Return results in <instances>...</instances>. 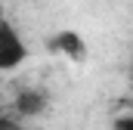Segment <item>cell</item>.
I'll return each mask as SVG.
<instances>
[{
    "instance_id": "cell-1",
    "label": "cell",
    "mask_w": 133,
    "mask_h": 130,
    "mask_svg": "<svg viewBox=\"0 0 133 130\" xmlns=\"http://www.w3.org/2000/svg\"><path fill=\"white\" fill-rule=\"evenodd\" d=\"M46 108H50V93L43 87H19L16 96H12V102H9V115L12 118H22V121L40 118Z\"/></svg>"
},
{
    "instance_id": "cell-2",
    "label": "cell",
    "mask_w": 133,
    "mask_h": 130,
    "mask_svg": "<svg viewBox=\"0 0 133 130\" xmlns=\"http://www.w3.org/2000/svg\"><path fill=\"white\" fill-rule=\"evenodd\" d=\"M28 59V47L19 37V31L12 28L9 19L0 22V71H12Z\"/></svg>"
},
{
    "instance_id": "cell-3",
    "label": "cell",
    "mask_w": 133,
    "mask_h": 130,
    "mask_svg": "<svg viewBox=\"0 0 133 130\" xmlns=\"http://www.w3.org/2000/svg\"><path fill=\"white\" fill-rule=\"evenodd\" d=\"M46 50H50V53H59V56H65V59H71L74 65L87 62V40H84L77 31H56L50 40H46Z\"/></svg>"
},
{
    "instance_id": "cell-4",
    "label": "cell",
    "mask_w": 133,
    "mask_h": 130,
    "mask_svg": "<svg viewBox=\"0 0 133 130\" xmlns=\"http://www.w3.org/2000/svg\"><path fill=\"white\" fill-rule=\"evenodd\" d=\"M111 130H133V115H118L111 121Z\"/></svg>"
}]
</instances>
